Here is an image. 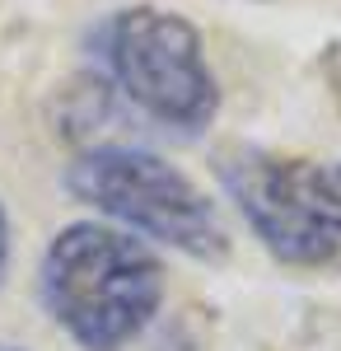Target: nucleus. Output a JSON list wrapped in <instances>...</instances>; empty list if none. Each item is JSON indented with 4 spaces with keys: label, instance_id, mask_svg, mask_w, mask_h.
I'll use <instances>...</instances> for the list:
<instances>
[{
    "label": "nucleus",
    "instance_id": "nucleus-1",
    "mask_svg": "<svg viewBox=\"0 0 341 351\" xmlns=\"http://www.w3.org/2000/svg\"><path fill=\"white\" fill-rule=\"evenodd\" d=\"M38 295L79 351H122L155 324L164 263L108 220H75L47 243Z\"/></svg>",
    "mask_w": 341,
    "mask_h": 351
},
{
    "label": "nucleus",
    "instance_id": "nucleus-4",
    "mask_svg": "<svg viewBox=\"0 0 341 351\" xmlns=\"http://www.w3.org/2000/svg\"><path fill=\"white\" fill-rule=\"evenodd\" d=\"M220 188L276 263L299 271L341 267V160L225 150Z\"/></svg>",
    "mask_w": 341,
    "mask_h": 351
},
{
    "label": "nucleus",
    "instance_id": "nucleus-6",
    "mask_svg": "<svg viewBox=\"0 0 341 351\" xmlns=\"http://www.w3.org/2000/svg\"><path fill=\"white\" fill-rule=\"evenodd\" d=\"M5 351H24V347H5Z\"/></svg>",
    "mask_w": 341,
    "mask_h": 351
},
{
    "label": "nucleus",
    "instance_id": "nucleus-5",
    "mask_svg": "<svg viewBox=\"0 0 341 351\" xmlns=\"http://www.w3.org/2000/svg\"><path fill=\"white\" fill-rule=\"evenodd\" d=\"M10 267V211L0 206V276Z\"/></svg>",
    "mask_w": 341,
    "mask_h": 351
},
{
    "label": "nucleus",
    "instance_id": "nucleus-3",
    "mask_svg": "<svg viewBox=\"0 0 341 351\" xmlns=\"http://www.w3.org/2000/svg\"><path fill=\"white\" fill-rule=\"evenodd\" d=\"M66 192L136 239L192 258H225L229 234L206 192L178 164L140 145H94L66 164Z\"/></svg>",
    "mask_w": 341,
    "mask_h": 351
},
{
    "label": "nucleus",
    "instance_id": "nucleus-2",
    "mask_svg": "<svg viewBox=\"0 0 341 351\" xmlns=\"http://www.w3.org/2000/svg\"><path fill=\"white\" fill-rule=\"evenodd\" d=\"M108 84L168 132H206L220 112V80L192 19L159 5H127L94 33Z\"/></svg>",
    "mask_w": 341,
    "mask_h": 351
}]
</instances>
